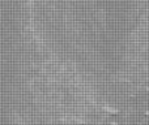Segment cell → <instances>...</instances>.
Listing matches in <instances>:
<instances>
[{
	"instance_id": "1",
	"label": "cell",
	"mask_w": 149,
	"mask_h": 125,
	"mask_svg": "<svg viewBox=\"0 0 149 125\" xmlns=\"http://www.w3.org/2000/svg\"><path fill=\"white\" fill-rule=\"evenodd\" d=\"M102 110H103L107 115H111V116H115V115H118V113H119V111H118L116 108L111 107L110 104H103V106H102Z\"/></svg>"
},
{
	"instance_id": "2",
	"label": "cell",
	"mask_w": 149,
	"mask_h": 125,
	"mask_svg": "<svg viewBox=\"0 0 149 125\" xmlns=\"http://www.w3.org/2000/svg\"><path fill=\"white\" fill-rule=\"evenodd\" d=\"M111 125H120V124H118V123H115V121H112Z\"/></svg>"
},
{
	"instance_id": "3",
	"label": "cell",
	"mask_w": 149,
	"mask_h": 125,
	"mask_svg": "<svg viewBox=\"0 0 149 125\" xmlns=\"http://www.w3.org/2000/svg\"><path fill=\"white\" fill-rule=\"evenodd\" d=\"M145 115H147V116L149 117V111H145Z\"/></svg>"
},
{
	"instance_id": "4",
	"label": "cell",
	"mask_w": 149,
	"mask_h": 125,
	"mask_svg": "<svg viewBox=\"0 0 149 125\" xmlns=\"http://www.w3.org/2000/svg\"><path fill=\"white\" fill-rule=\"evenodd\" d=\"M147 90H148V93H149V87H148V89H147Z\"/></svg>"
}]
</instances>
